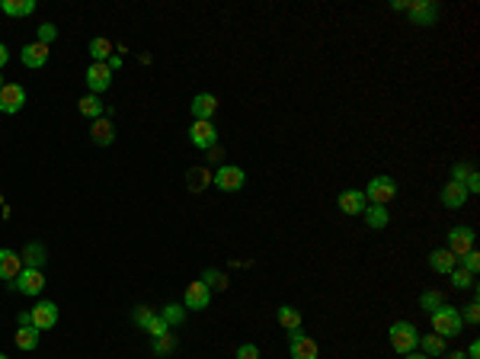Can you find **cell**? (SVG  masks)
<instances>
[{
    "label": "cell",
    "mask_w": 480,
    "mask_h": 359,
    "mask_svg": "<svg viewBox=\"0 0 480 359\" xmlns=\"http://www.w3.org/2000/svg\"><path fill=\"white\" fill-rule=\"evenodd\" d=\"M388 340H390V350L400 353V356H410V353H416V346H420V334H416V328H413L410 321H394L390 324Z\"/></svg>",
    "instance_id": "1"
},
{
    "label": "cell",
    "mask_w": 480,
    "mask_h": 359,
    "mask_svg": "<svg viewBox=\"0 0 480 359\" xmlns=\"http://www.w3.org/2000/svg\"><path fill=\"white\" fill-rule=\"evenodd\" d=\"M362 192H365V202H368V206H388L390 199L397 196V180H394V176H388V174L372 176V180H368V186Z\"/></svg>",
    "instance_id": "2"
},
{
    "label": "cell",
    "mask_w": 480,
    "mask_h": 359,
    "mask_svg": "<svg viewBox=\"0 0 480 359\" xmlns=\"http://www.w3.org/2000/svg\"><path fill=\"white\" fill-rule=\"evenodd\" d=\"M429 318H432V330L439 337H445V340L461 334V324H465L461 321V314H458V308H451V305H442L439 311L429 314Z\"/></svg>",
    "instance_id": "3"
},
{
    "label": "cell",
    "mask_w": 480,
    "mask_h": 359,
    "mask_svg": "<svg viewBox=\"0 0 480 359\" xmlns=\"http://www.w3.org/2000/svg\"><path fill=\"white\" fill-rule=\"evenodd\" d=\"M211 183H215L221 192H237V190H243V183H247V174H243V167L221 164V167L215 170V176H211Z\"/></svg>",
    "instance_id": "4"
},
{
    "label": "cell",
    "mask_w": 480,
    "mask_h": 359,
    "mask_svg": "<svg viewBox=\"0 0 480 359\" xmlns=\"http://www.w3.org/2000/svg\"><path fill=\"white\" fill-rule=\"evenodd\" d=\"M26 106V87L23 84H3L0 87V113L16 115Z\"/></svg>",
    "instance_id": "5"
},
{
    "label": "cell",
    "mask_w": 480,
    "mask_h": 359,
    "mask_svg": "<svg viewBox=\"0 0 480 359\" xmlns=\"http://www.w3.org/2000/svg\"><path fill=\"white\" fill-rule=\"evenodd\" d=\"M404 10L410 13L413 26H432L439 20V7L432 0H413V3H404Z\"/></svg>",
    "instance_id": "6"
},
{
    "label": "cell",
    "mask_w": 480,
    "mask_h": 359,
    "mask_svg": "<svg viewBox=\"0 0 480 359\" xmlns=\"http://www.w3.org/2000/svg\"><path fill=\"white\" fill-rule=\"evenodd\" d=\"M288 356L292 359H317L320 356V350H317V344L311 340L308 334L295 330V334H288Z\"/></svg>",
    "instance_id": "7"
},
{
    "label": "cell",
    "mask_w": 480,
    "mask_h": 359,
    "mask_svg": "<svg viewBox=\"0 0 480 359\" xmlns=\"http://www.w3.org/2000/svg\"><path fill=\"white\" fill-rule=\"evenodd\" d=\"M189 141H192L199 151H209V148L218 145V129L211 122H202V119H195L192 129H189Z\"/></svg>",
    "instance_id": "8"
},
{
    "label": "cell",
    "mask_w": 480,
    "mask_h": 359,
    "mask_svg": "<svg viewBox=\"0 0 480 359\" xmlns=\"http://www.w3.org/2000/svg\"><path fill=\"white\" fill-rule=\"evenodd\" d=\"M211 302V289L199 279V283H189L186 286V295H183V308H189V311H205Z\"/></svg>",
    "instance_id": "9"
},
{
    "label": "cell",
    "mask_w": 480,
    "mask_h": 359,
    "mask_svg": "<svg viewBox=\"0 0 480 359\" xmlns=\"http://www.w3.org/2000/svg\"><path fill=\"white\" fill-rule=\"evenodd\" d=\"M20 273H23V257L10 247H0V283H16Z\"/></svg>",
    "instance_id": "10"
},
{
    "label": "cell",
    "mask_w": 480,
    "mask_h": 359,
    "mask_svg": "<svg viewBox=\"0 0 480 359\" xmlns=\"http://www.w3.org/2000/svg\"><path fill=\"white\" fill-rule=\"evenodd\" d=\"M445 251H451L455 257H465L467 251H474V228H467V225H458V228L449 231V247Z\"/></svg>",
    "instance_id": "11"
},
{
    "label": "cell",
    "mask_w": 480,
    "mask_h": 359,
    "mask_svg": "<svg viewBox=\"0 0 480 359\" xmlns=\"http://www.w3.org/2000/svg\"><path fill=\"white\" fill-rule=\"evenodd\" d=\"M13 289H16V292H23V295H38V292L45 289V276H42V269L23 267V273L16 276Z\"/></svg>",
    "instance_id": "12"
},
{
    "label": "cell",
    "mask_w": 480,
    "mask_h": 359,
    "mask_svg": "<svg viewBox=\"0 0 480 359\" xmlns=\"http://www.w3.org/2000/svg\"><path fill=\"white\" fill-rule=\"evenodd\" d=\"M32 314V328L36 330H52L58 324V305L55 302H38L36 308H29Z\"/></svg>",
    "instance_id": "13"
},
{
    "label": "cell",
    "mask_w": 480,
    "mask_h": 359,
    "mask_svg": "<svg viewBox=\"0 0 480 359\" xmlns=\"http://www.w3.org/2000/svg\"><path fill=\"white\" fill-rule=\"evenodd\" d=\"M83 77H87V87H90V93H97V97L103 90H109V84H113V71L106 68L103 62H93Z\"/></svg>",
    "instance_id": "14"
},
{
    "label": "cell",
    "mask_w": 480,
    "mask_h": 359,
    "mask_svg": "<svg viewBox=\"0 0 480 359\" xmlns=\"http://www.w3.org/2000/svg\"><path fill=\"white\" fill-rule=\"evenodd\" d=\"M48 55H52V45L29 42V45H23V52H20V62H23L26 68H45V64H48Z\"/></svg>",
    "instance_id": "15"
},
{
    "label": "cell",
    "mask_w": 480,
    "mask_h": 359,
    "mask_svg": "<svg viewBox=\"0 0 480 359\" xmlns=\"http://www.w3.org/2000/svg\"><path fill=\"white\" fill-rule=\"evenodd\" d=\"M192 115L195 119H202V122H211V115L218 113V97L215 93H195L192 97Z\"/></svg>",
    "instance_id": "16"
},
{
    "label": "cell",
    "mask_w": 480,
    "mask_h": 359,
    "mask_svg": "<svg viewBox=\"0 0 480 359\" xmlns=\"http://www.w3.org/2000/svg\"><path fill=\"white\" fill-rule=\"evenodd\" d=\"M337 206L343 209V215H362L368 202H365V192L362 190H343L337 199Z\"/></svg>",
    "instance_id": "17"
},
{
    "label": "cell",
    "mask_w": 480,
    "mask_h": 359,
    "mask_svg": "<svg viewBox=\"0 0 480 359\" xmlns=\"http://www.w3.org/2000/svg\"><path fill=\"white\" fill-rule=\"evenodd\" d=\"M90 138H93V145H99V148H106V145H113L115 141V125H113V119H93V125H90Z\"/></svg>",
    "instance_id": "18"
},
{
    "label": "cell",
    "mask_w": 480,
    "mask_h": 359,
    "mask_svg": "<svg viewBox=\"0 0 480 359\" xmlns=\"http://www.w3.org/2000/svg\"><path fill=\"white\" fill-rule=\"evenodd\" d=\"M439 199H442L445 209H461L467 202V190L461 183H455V180H449V183L442 186V192H439Z\"/></svg>",
    "instance_id": "19"
},
{
    "label": "cell",
    "mask_w": 480,
    "mask_h": 359,
    "mask_svg": "<svg viewBox=\"0 0 480 359\" xmlns=\"http://www.w3.org/2000/svg\"><path fill=\"white\" fill-rule=\"evenodd\" d=\"M429 267H432L435 273H451V269L458 267V257L451 251H445V247H435V251L429 253Z\"/></svg>",
    "instance_id": "20"
},
{
    "label": "cell",
    "mask_w": 480,
    "mask_h": 359,
    "mask_svg": "<svg viewBox=\"0 0 480 359\" xmlns=\"http://www.w3.org/2000/svg\"><path fill=\"white\" fill-rule=\"evenodd\" d=\"M23 267H29V269H42V263L48 260V253H45V247L38 244V241H29V244L23 247Z\"/></svg>",
    "instance_id": "21"
},
{
    "label": "cell",
    "mask_w": 480,
    "mask_h": 359,
    "mask_svg": "<svg viewBox=\"0 0 480 359\" xmlns=\"http://www.w3.org/2000/svg\"><path fill=\"white\" fill-rule=\"evenodd\" d=\"M362 218H365V225H368L372 231H381V228H388L390 212H388V206H365Z\"/></svg>",
    "instance_id": "22"
},
{
    "label": "cell",
    "mask_w": 480,
    "mask_h": 359,
    "mask_svg": "<svg viewBox=\"0 0 480 359\" xmlns=\"http://www.w3.org/2000/svg\"><path fill=\"white\" fill-rule=\"evenodd\" d=\"M77 113L87 115V119H99L103 115V99L97 93H87L83 99H77Z\"/></svg>",
    "instance_id": "23"
},
{
    "label": "cell",
    "mask_w": 480,
    "mask_h": 359,
    "mask_svg": "<svg viewBox=\"0 0 480 359\" xmlns=\"http://www.w3.org/2000/svg\"><path fill=\"white\" fill-rule=\"evenodd\" d=\"M276 321L282 324L285 330H292V334H295V330H301V311H298V308H292V305H282L276 311Z\"/></svg>",
    "instance_id": "24"
},
{
    "label": "cell",
    "mask_w": 480,
    "mask_h": 359,
    "mask_svg": "<svg viewBox=\"0 0 480 359\" xmlns=\"http://www.w3.org/2000/svg\"><path fill=\"white\" fill-rule=\"evenodd\" d=\"M36 0H3L0 3V10L7 16H29V13H36Z\"/></svg>",
    "instance_id": "25"
},
{
    "label": "cell",
    "mask_w": 480,
    "mask_h": 359,
    "mask_svg": "<svg viewBox=\"0 0 480 359\" xmlns=\"http://www.w3.org/2000/svg\"><path fill=\"white\" fill-rule=\"evenodd\" d=\"M38 334H42V330H36L32 324H29V328H20V330H16V346H20L23 353L36 350V346H38Z\"/></svg>",
    "instance_id": "26"
},
{
    "label": "cell",
    "mask_w": 480,
    "mask_h": 359,
    "mask_svg": "<svg viewBox=\"0 0 480 359\" xmlns=\"http://www.w3.org/2000/svg\"><path fill=\"white\" fill-rule=\"evenodd\" d=\"M420 346H423V356H442L445 353V337L439 334H429V337H420Z\"/></svg>",
    "instance_id": "27"
},
{
    "label": "cell",
    "mask_w": 480,
    "mask_h": 359,
    "mask_svg": "<svg viewBox=\"0 0 480 359\" xmlns=\"http://www.w3.org/2000/svg\"><path fill=\"white\" fill-rule=\"evenodd\" d=\"M90 55H93V62H109V58H113V42H109V38H90Z\"/></svg>",
    "instance_id": "28"
},
{
    "label": "cell",
    "mask_w": 480,
    "mask_h": 359,
    "mask_svg": "<svg viewBox=\"0 0 480 359\" xmlns=\"http://www.w3.org/2000/svg\"><path fill=\"white\" fill-rule=\"evenodd\" d=\"M442 305H445V295H442L439 289H426V292L420 295V308H423V311H429V314L439 311Z\"/></svg>",
    "instance_id": "29"
},
{
    "label": "cell",
    "mask_w": 480,
    "mask_h": 359,
    "mask_svg": "<svg viewBox=\"0 0 480 359\" xmlns=\"http://www.w3.org/2000/svg\"><path fill=\"white\" fill-rule=\"evenodd\" d=\"M451 286H455V289H474V276L467 273V269H451Z\"/></svg>",
    "instance_id": "30"
},
{
    "label": "cell",
    "mask_w": 480,
    "mask_h": 359,
    "mask_svg": "<svg viewBox=\"0 0 480 359\" xmlns=\"http://www.w3.org/2000/svg\"><path fill=\"white\" fill-rule=\"evenodd\" d=\"M202 283L209 286V289H227V276L218 273V269H205V273H202Z\"/></svg>",
    "instance_id": "31"
},
{
    "label": "cell",
    "mask_w": 480,
    "mask_h": 359,
    "mask_svg": "<svg viewBox=\"0 0 480 359\" xmlns=\"http://www.w3.org/2000/svg\"><path fill=\"white\" fill-rule=\"evenodd\" d=\"M160 318L167 321V328H176V324H183V318H186V311H183L180 305H167L164 311H160Z\"/></svg>",
    "instance_id": "32"
},
{
    "label": "cell",
    "mask_w": 480,
    "mask_h": 359,
    "mask_svg": "<svg viewBox=\"0 0 480 359\" xmlns=\"http://www.w3.org/2000/svg\"><path fill=\"white\" fill-rule=\"evenodd\" d=\"M144 330H148V334L157 340V337H167V330H170V328H167V321L160 318V314H150V321L144 324Z\"/></svg>",
    "instance_id": "33"
},
{
    "label": "cell",
    "mask_w": 480,
    "mask_h": 359,
    "mask_svg": "<svg viewBox=\"0 0 480 359\" xmlns=\"http://www.w3.org/2000/svg\"><path fill=\"white\" fill-rule=\"evenodd\" d=\"M474 174H477V170H474L471 164H455V167H451V180H455V183H461V186H465Z\"/></svg>",
    "instance_id": "34"
},
{
    "label": "cell",
    "mask_w": 480,
    "mask_h": 359,
    "mask_svg": "<svg viewBox=\"0 0 480 359\" xmlns=\"http://www.w3.org/2000/svg\"><path fill=\"white\" fill-rule=\"evenodd\" d=\"M55 38H58V26H55V23H42V26H38L36 42H42V45H52Z\"/></svg>",
    "instance_id": "35"
},
{
    "label": "cell",
    "mask_w": 480,
    "mask_h": 359,
    "mask_svg": "<svg viewBox=\"0 0 480 359\" xmlns=\"http://www.w3.org/2000/svg\"><path fill=\"white\" fill-rule=\"evenodd\" d=\"M458 260H461V269H467L471 276L480 269V253H477V251H467L465 257H458Z\"/></svg>",
    "instance_id": "36"
},
{
    "label": "cell",
    "mask_w": 480,
    "mask_h": 359,
    "mask_svg": "<svg viewBox=\"0 0 480 359\" xmlns=\"http://www.w3.org/2000/svg\"><path fill=\"white\" fill-rule=\"evenodd\" d=\"M170 353H173V334L157 337L154 340V356H170Z\"/></svg>",
    "instance_id": "37"
},
{
    "label": "cell",
    "mask_w": 480,
    "mask_h": 359,
    "mask_svg": "<svg viewBox=\"0 0 480 359\" xmlns=\"http://www.w3.org/2000/svg\"><path fill=\"white\" fill-rule=\"evenodd\" d=\"M234 359H260V346L256 344H240L237 353H234Z\"/></svg>",
    "instance_id": "38"
},
{
    "label": "cell",
    "mask_w": 480,
    "mask_h": 359,
    "mask_svg": "<svg viewBox=\"0 0 480 359\" xmlns=\"http://www.w3.org/2000/svg\"><path fill=\"white\" fill-rule=\"evenodd\" d=\"M458 314H461V321L477 324L480 321V305H477V302H471V305H465V311H458Z\"/></svg>",
    "instance_id": "39"
},
{
    "label": "cell",
    "mask_w": 480,
    "mask_h": 359,
    "mask_svg": "<svg viewBox=\"0 0 480 359\" xmlns=\"http://www.w3.org/2000/svg\"><path fill=\"white\" fill-rule=\"evenodd\" d=\"M150 314H154V311H150V308L138 305V308H135V314H132V321H135V324H138V328H144V324H148V321H150Z\"/></svg>",
    "instance_id": "40"
},
{
    "label": "cell",
    "mask_w": 480,
    "mask_h": 359,
    "mask_svg": "<svg viewBox=\"0 0 480 359\" xmlns=\"http://www.w3.org/2000/svg\"><path fill=\"white\" fill-rule=\"evenodd\" d=\"M16 324H20V328H29V324H32V314L29 311H20V314H16Z\"/></svg>",
    "instance_id": "41"
},
{
    "label": "cell",
    "mask_w": 480,
    "mask_h": 359,
    "mask_svg": "<svg viewBox=\"0 0 480 359\" xmlns=\"http://www.w3.org/2000/svg\"><path fill=\"white\" fill-rule=\"evenodd\" d=\"M106 68H109V71H119V68H122V55H115V52H113V58L106 62Z\"/></svg>",
    "instance_id": "42"
},
{
    "label": "cell",
    "mask_w": 480,
    "mask_h": 359,
    "mask_svg": "<svg viewBox=\"0 0 480 359\" xmlns=\"http://www.w3.org/2000/svg\"><path fill=\"white\" fill-rule=\"evenodd\" d=\"M465 356H467V359H477V356H480V344H477V340H474V344L467 346V353H465Z\"/></svg>",
    "instance_id": "43"
},
{
    "label": "cell",
    "mask_w": 480,
    "mask_h": 359,
    "mask_svg": "<svg viewBox=\"0 0 480 359\" xmlns=\"http://www.w3.org/2000/svg\"><path fill=\"white\" fill-rule=\"evenodd\" d=\"M7 62H10V48L3 45V42H0V68H3Z\"/></svg>",
    "instance_id": "44"
},
{
    "label": "cell",
    "mask_w": 480,
    "mask_h": 359,
    "mask_svg": "<svg viewBox=\"0 0 480 359\" xmlns=\"http://www.w3.org/2000/svg\"><path fill=\"white\" fill-rule=\"evenodd\" d=\"M221 154H225V151H221V148H209V161H221Z\"/></svg>",
    "instance_id": "45"
},
{
    "label": "cell",
    "mask_w": 480,
    "mask_h": 359,
    "mask_svg": "<svg viewBox=\"0 0 480 359\" xmlns=\"http://www.w3.org/2000/svg\"><path fill=\"white\" fill-rule=\"evenodd\" d=\"M442 356H445V359H467L465 353H442Z\"/></svg>",
    "instance_id": "46"
},
{
    "label": "cell",
    "mask_w": 480,
    "mask_h": 359,
    "mask_svg": "<svg viewBox=\"0 0 480 359\" xmlns=\"http://www.w3.org/2000/svg\"><path fill=\"white\" fill-rule=\"evenodd\" d=\"M407 359H429V356H423V353H410Z\"/></svg>",
    "instance_id": "47"
},
{
    "label": "cell",
    "mask_w": 480,
    "mask_h": 359,
    "mask_svg": "<svg viewBox=\"0 0 480 359\" xmlns=\"http://www.w3.org/2000/svg\"><path fill=\"white\" fill-rule=\"evenodd\" d=\"M0 359H10V356H3V353H0Z\"/></svg>",
    "instance_id": "48"
},
{
    "label": "cell",
    "mask_w": 480,
    "mask_h": 359,
    "mask_svg": "<svg viewBox=\"0 0 480 359\" xmlns=\"http://www.w3.org/2000/svg\"><path fill=\"white\" fill-rule=\"evenodd\" d=\"M0 87H3V80H0Z\"/></svg>",
    "instance_id": "49"
}]
</instances>
